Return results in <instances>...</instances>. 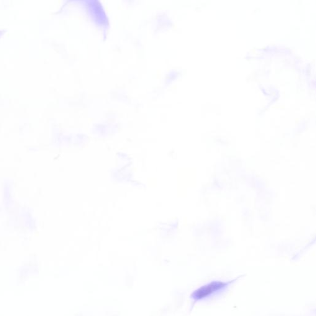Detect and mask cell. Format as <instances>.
<instances>
[{
	"label": "cell",
	"instance_id": "6da1fadb",
	"mask_svg": "<svg viewBox=\"0 0 316 316\" xmlns=\"http://www.w3.org/2000/svg\"><path fill=\"white\" fill-rule=\"evenodd\" d=\"M226 283L222 282H213L211 283L205 285L194 292L192 297L195 299L200 300L203 298L209 296L212 293L218 291L223 287H225Z\"/></svg>",
	"mask_w": 316,
	"mask_h": 316
}]
</instances>
